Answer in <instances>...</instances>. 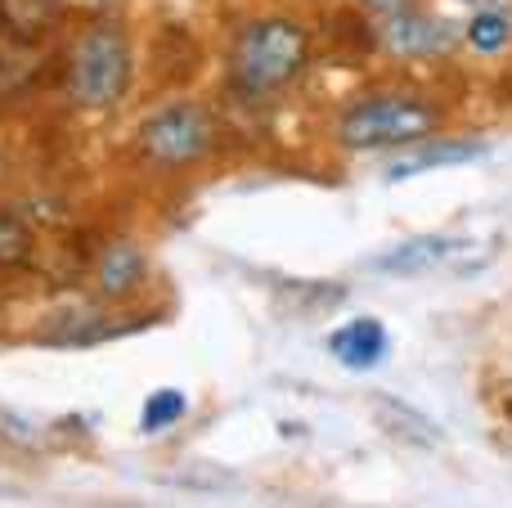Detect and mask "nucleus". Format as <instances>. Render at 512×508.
<instances>
[{"instance_id": "obj_1", "label": "nucleus", "mask_w": 512, "mask_h": 508, "mask_svg": "<svg viewBox=\"0 0 512 508\" xmlns=\"http://www.w3.org/2000/svg\"><path fill=\"white\" fill-rule=\"evenodd\" d=\"M310 68V27L292 14H261L234 32L230 81L239 95L265 99L288 90Z\"/></svg>"}, {"instance_id": "obj_2", "label": "nucleus", "mask_w": 512, "mask_h": 508, "mask_svg": "<svg viewBox=\"0 0 512 508\" xmlns=\"http://www.w3.org/2000/svg\"><path fill=\"white\" fill-rule=\"evenodd\" d=\"M441 131V108L409 90H373L342 108L333 126V140L346 153H378V149H409L418 140H432Z\"/></svg>"}, {"instance_id": "obj_3", "label": "nucleus", "mask_w": 512, "mask_h": 508, "mask_svg": "<svg viewBox=\"0 0 512 508\" xmlns=\"http://www.w3.org/2000/svg\"><path fill=\"white\" fill-rule=\"evenodd\" d=\"M135 77L131 32L117 18H95L72 41L68 54V99L86 113H108L126 99Z\"/></svg>"}, {"instance_id": "obj_4", "label": "nucleus", "mask_w": 512, "mask_h": 508, "mask_svg": "<svg viewBox=\"0 0 512 508\" xmlns=\"http://www.w3.org/2000/svg\"><path fill=\"white\" fill-rule=\"evenodd\" d=\"M216 140H221L216 117L198 99H171V104L153 108L135 131V149L162 171H185L207 162L216 153Z\"/></svg>"}, {"instance_id": "obj_5", "label": "nucleus", "mask_w": 512, "mask_h": 508, "mask_svg": "<svg viewBox=\"0 0 512 508\" xmlns=\"http://www.w3.org/2000/svg\"><path fill=\"white\" fill-rule=\"evenodd\" d=\"M378 45L391 59H441V54L459 50L463 36L454 18L432 14V9H423L414 0L405 9L378 14Z\"/></svg>"}, {"instance_id": "obj_6", "label": "nucleus", "mask_w": 512, "mask_h": 508, "mask_svg": "<svg viewBox=\"0 0 512 508\" xmlns=\"http://www.w3.org/2000/svg\"><path fill=\"white\" fill-rule=\"evenodd\" d=\"M387 351H391V333H387V324L373 320V315H355L342 329L328 333V356H333L337 365L355 369V374L378 369L382 360H387Z\"/></svg>"}, {"instance_id": "obj_7", "label": "nucleus", "mask_w": 512, "mask_h": 508, "mask_svg": "<svg viewBox=\"0 0 512 508\" xmlns=\"http://www.w3.org/2000/svg\"><path fill=\"white\" fill-rule=\"evenodd\" d=\"M144 275H149V257L135 239H113L95 261V293L104 302H126L140 293Z\"/></svg>"}, {"instance_id": "obj_8", "label": "nucleus", "mask_w": 512, "mask_h": 508, "mask_svg": "<svg viewBox=\"0 0 512 508\" xmlns=\"http://www.w3.org/2000/svg\"><path fill=\"white\" fill-rule=\"evenodd\" d=\"M481 158H486V144H477V140H418V144H409L405 158H396L387 167V180L400 185V180L427 176L436 167H463V162H481Z\"/></svg>"}, {"instance_id": "obj_9", "label": "nucleus", "mask_w": 512, "mask_h": 508, "mask_svg": "<svg viewBox=\"0 0 512 508\" xmlns=\"http://www.w3.org/2000/svg\"><path fill=\"white\" fill-rule=\"evenodd\" d=\"M454 248L459 243L445 239V234H418V239H405L396 248H387L382 257H373V270H382V275H423V270L441 266Z\"/></svg>"}, {"instance_id": "obj_10", "label": "nucleus", "mask_w": 512, "mask_h": 508, "mask_svg": "<svg viewBox=\"0 0 512 508\" xmlns=\"http://www.w3.org/2000/svg\"><path fill=\"white\" fill-rule=\"evenodd\" d=\"M459 36L472 54H499L512 45V14L508 9H472L468 23H459Z\"/></svg>"}, {"instance_id": "obj_11", "label": "nucleus", "mask_w": 512, "mask_h": 508, "mask_svg": "<svg viewBox=\"0 0 512 508\" xmlns=\"http://www.w3.org/2000/svg\"><path fill=\"white\" fill-rule=\"evenodd\" d=\"M185 414H189L185 392H180V387H158V392H149V401H144V410H140V428L167 432V428H176Z\"/></svg>"}, {"instance_id": "obj_12", "label": "nucleus", "mask_w": 512, "mask_h": 508, "mask_svg": "<svg viewBox=\"0 0 512 508\" xmlns=\"http://www.w3.org/2000/svg\"><path fill=\"white\" fill-rule=\"evenodd\" d=\"M32 248H36L32 225H27L18 212H5V207H0V270L27 266V261H32Z\"/></svg>"}, {"instance_id": "obj_13", "label": "nucleus", "mask_w": 512, "mask_h": 508, "mask_svg": "<svg viewBox=\"0 0 512 508\" xmlns=\"http://www.w3.org/2000/svg\"><path fill=\"white\" fill-rule=\"evenodd\" d=\"M355 5L364 9V14H391V9H405V5H414V0H355Z\"/></svg>"}, {"instance_id": "obj_14", "label": "nucleus", "mask_w": 512, "mask_h": 508, "mask_svg": "<svg viewBox=\"0 0 512 508\" xmlns=\"http://www.w3.org/2000/svg\"><path fill=\"white\" fill-rule=\"evenodd\" d=\"M450 5L468 9V14H472V9H508V14H512V0H450Z\"/></svg>"}]
</instances>
